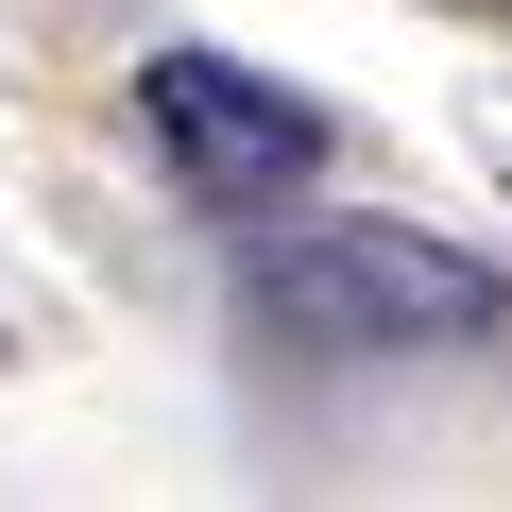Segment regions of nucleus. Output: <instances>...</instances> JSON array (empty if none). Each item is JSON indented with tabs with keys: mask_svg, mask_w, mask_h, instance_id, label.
<instances>
[{
	"mask_svg": "<svg viewBox=\"0 0 512 512\" xmlns=\"http://www.w3.org/2000/svg\"><path fill=\"white\" fill-rule=\"evenodd\" d=\"M137 120H154V154H171L188 205H291L325 171V120L274 69H222V52H154L137 69Z\"/></svg>",
	"mask_w": 512,
	"mask_h": 512,
	"instance_id": "f03ea898",
	"label": "nucleus"
},
{
	"mask_svg": "<svg viewBox=\"0 0 512 512\" xmlns=\"http://www.w3.org/2000/svg\"><path fill=\"white\" fill-rule=\"evenodd\" d=\"M239 291H256L274 342H478L512 308L461 239H410V222H308V239L256 256Z\"/></svg>",
	"mask_w": 512,
	"mask_h": 512,
	"instance_id": "f257e3e1",
	"label": "nucleus"
}]
</instances>
